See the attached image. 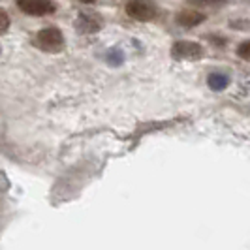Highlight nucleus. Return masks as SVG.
Returning a JSON list of instances; mask_svg holds the SVG:
<instances>
[{"mask_svg": "<svg viewBox=\"0 0 250 250\" xmlns=\"http://www.w3.org/2000/svg\"><path fill=\"white\" fill-rule=\"evenodd\" d=\"M34 45L42 51H47V53H59L66 45V38L57 26H47V28H42L36 32Z\"/></svg>", "mask_w": 250, "mask_h": 250, "instance_id": "1", "label": "nucleus"}, {"mask_svg": "<svg viewBox=\"0 0 250 250\" xmlns=\"http://www.w3.org/2000/svg\"><path fill=\"white\" fill-rule=\"evenodd\" d=\"M125 12H126V15L132 17L134 21L147 23V21L156 19V15H158V6H156L152 0H128Z\"/></svg>", "mask_w": 250, "mask_h": 250, "instance_id": "2", "label": "nucleus"}, {"mask_svg": "<svg viewBox=\"0 0 250 250\" xmlns=\"http://www.w3.org/2000/svg\"><path fill=\"white\" fill-rule=\"evenodd\" d=\"M203 45L198 42H188V40H179L171 45V57L175 61H200L203 57Z\"/></svg>", "mask_w": 250, "mask_h": 250, "instance_id": "3", "label": "nucleus"}, {"mask_svg": "<svg viewBox=\"0 0 250 250\" xmlns=\"http://www.w3.org/2000/svg\"><path fill=\"white\" fill-rule=\"evenodd\" d=\"M17 8L32 17H45L57 12V4L53 0H17Z\"/></svg>", "mask_w": 250, "mask_h": 250, "instance_id": "4", "label": "nucleus"}, {"mask_svg": "<svg viewBox=\"0 0 250 250\" xmlns=\"http://www.w3.org/2000/svg\"><path fill=\"white\" fill-rule=\"evenodd\" d=\"M102 26H104V21L98 13L81 12L75 19V28L81 34H96L102 30Z\"/></svg>", "mask_w": 250, "mask_h": 250, "instance_id": "5", "label": "nucleus"}, {"mask_svg": "<svg viewBox=\"0 0 250 250\" xmlns=\"http://www.w3.org/2000/svg\"><path fill=\"white\" fill-rule=\"evenodd\" d=\"M207 19V15L203 12H196V10H183L177 13L175 21L185 28H194V26L201 25Z\"/></svg>", "mask_w": 250, "mask_h": 250, "instance_id": "6", "label": "nucleus"}, {"mask_svg": "<svg viewBox=\"0 0 250 250\" xmlns=\"http://www.w3.org/2000/svg\"><path fill=\"white\" fill-rule=\"evenodd\" d=\"M207 83L213 90H224L229 85V75L222 74V72H213V74L207 77Z\"/></svg>", "mask_w": 250, "mask_h": 250, "instance_id": "7", "label": "nucleus"}, {"mask_svg": "<svg viewBox=\"0 0 250 250\" xmlns=\"http://www.w3.org/2000/svg\"><path fill=\"white\" fill-rule=\"evenodd\" d=\"M105 61H107V64H111V66H121V64L125 62V53L121 49H111L107 53Z\"/></svg>", "mask_w": 250, "mask_h": 250, "instance_id": "8", "label": "nucleus"}, {"mask_svg": "<svg viewBox=\"0 0 250 250\" xmlns=\"http://www.w3.org/2000/svg\"><path fill=\"white\" fill-rule=\"evenodd\" d=\"M190 4L203 6V8H218V6H224L226 0H190Z\"/></svg>", "mask_w": 250, "mask_h": 250, "instance_id": "9", "label": "nucleus"}, {"mask_svg": "<svg viewBox=\"0 0 250 250\" xmlns=\"http://www.w3.org/2000/svg\"><path fill=\"white\" fill-rule=\"evenodd\" d=\"M8 28H10V15L4 8H0V34L8 32Z\"/></svg>", "mask_w": 250, "mask_h": 250, "instance_id": "10", "label": "nucleus"}, {"mask_svg": "<svg viewBox=\"0 0 250 250\" xmlns=\"http://www.w3.org/2000/svg\"><path fill=\"white\" fill-rule=\"evenodd\" d=\"M249 49H250L249 40H245V42H241V43H239V45H237V57H241L243 61H249V59H250Z\"/></svg>", "mask_w": 250, "mask_h": 250, "instance_id": "11", "label": "nucleus"}, {"mask_svg": "<svg viewBox=\"0 0 250 250\" xmlns=\"http://www.w3.org/2000/svg\"><path fill=\"white\" fill-rule=\"evenodd\" d=\"M79 2H83V4H94L96 0H79Z\"/></svg>", "mask_w": 250, "mask_h": 250, "instance_id": "12", "label": "nucleus"}, {"mask_svg": "<svg viewBox=\"0 0 250 250\" xmlns=\"http://www.w3.org/2000/svg\"><path fill=\"white\" fill-rule=\"evenodd\" d=\"M0 53H2V47H0Z\"/></svg>", "mask_w": 250, "mask_h": 250, "instance_id": "13", "label": "nucleus"}]
</instances>
